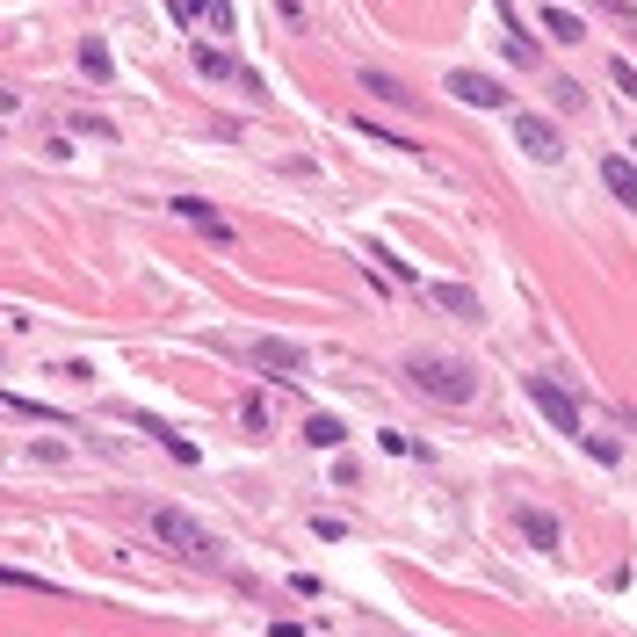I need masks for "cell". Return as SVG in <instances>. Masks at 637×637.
I'll return each mask as SVG.
<instances>
[{"label": "cell", "mask_w": 637, "mask_h": 637, "mask_svg": "<svg viewBox=\"0 0 637 637\" xmlns=\"http://www.w3.org/2000/svg\"><path fill=\"white\" fill-rule=\"evenodd\" d=\"M312 536H326V543H341V536H348V522H341V514H312Z\"/></svg>", "instance_id": "21"}, {"label": "cell", "mask_w": 637, "mask_h": 637, "mask_svg": "<svg viewBox=\"0 0 637 637\" xmlns=\"http://www.w3.org/2000/svg\"><path fill=\"white\" fill-rule=\"evenodd\" d=\"M276 8H283V22H297V15H305V0H276Z\"/></svg>", "instance_id": "23"}, {"label": "cell", "mask_w": 637, "mask_h": 637, "mask_svg": "<svg viewBox=\"0 0 637 637\" xmlns=\"http://www.w3.org/2000/svg\"><path fill=\"white\" fill-rule=\"evenodd\" d=\"M362 87H370V95H384V102H413V95H406V87L391 80V73H362Z\"/></svg>", "instance_id": "18"}, {"label": "cell", "mask_w": 637, "mask_h": 637, "mask_svg": "<svg viewBox=\"0 0 637 637\" xmlns=\"http://www.w3.org/2000/svg\"><path fill=\"white\" fill-rule=\"evenodd\" d=\"M543 29H551L558 44H580V37H587V22H580V15H565V8H543Z\"/></svg>", "instance_id": "14"}, {"label": "cell", "mask_w": 637, "mask_h": 637, "mask_svg": "<svg viewBox=\"0 0 637 637\" xmlns=\"http://www.w3.org/2000/svg\"><path fill=\"white\" fill-rule=\"evenodd\" d=\"M507 58L514 66H543V44L529 37V29H507Z\"/></svg>", "instance_id": "15"}, {"label": "cell", "mask_w": 637, "mask_h": 637, "mask_svg": "<svg viewBox=\"0 0 637 637\" xmlns=\"http://www.w3.org/2000/svg\"><path fill=\"white\" fill-rule=\"evenodd\" d=\"M601 181H609V196H616V203H630V210H637V167H630V160H616V153H609V160H601Z\"/></svg>", "instance_id": "10"}, {"label": "cell", "mask_w": 637, "mask_h": 637, "mask_svg": "<svg viewBox=\"0 0 637 637\" xmlns=\"http://www.w3.org/2000/svg\"><path fill=\"white\" fill-rule=\"evenodd\" d=\"M0 580H8V587H29V594H51V580H37V572H22V565H8Z\"/></svg>", "instance_id": "20"}, {"label": "cell", "mask_w": 637, "mask_h": 637, "mask_svg": "<svg viewBox=\"0 0 637 637\" xmlns=\"http://www.w3.org/2000/svg\"><path fill=\"white\" fill-rule=\"evenodd\" d=\"M153 536L167 543L174 558H196V565H210V558H218V543H210V529L196 522L189 507H153Z\"/></svg>", "instance_id": "2"}, {"label": "cell", "mask_w": 637, "mask_h": 637, "mask_svg": "<svg viewBox=\"0 0 637 637\" xmlns=\"http://www.w3.org/2000/svg\"><path fill=\"white\" fill-rule=\"evenodd\" d=\"M609 80L623 87V95H630V102H637V73H630V58H616V66H609Z\"/></svg>", "instance_id": "22"}, {"label": "cell", "mask_w": 637, "mask_h": 637, "mask_svg": "<svg viewBox=\"0 0 637 637\" xmlns=\"http://www.w3.org/2000/svg\"><path fill=\"white\" fill-rule=\"evenodd\" d=\"M377 442H384V457H428V449H420L413 435H399V428H384Z\"/></svg>", "instance_id": "17"}, {"label": "cell", "mask_w": 637, "mask_h": 637, "mask_svg": "<svg viewBox=\"0 0 637 637\" xmlns=\"http://www.w3.org/2000/svg\"><path fill=\"white\" fill-rule=\"evenodd\" d=\"M514 145H522L529 160H558L565 153L558 124H551V116H536V109H514Z\"/></svg>", "instance_id": "3"}, {"label": "cell", "mask_w": 637, "mask_h": 637, "mask_svg": "<svg viewBox=\"0 0 637 637\" xmlns=\"http://www.w3.org/2000/svg\"><path fill=\"white\" fill-rule=\"evenodd\" d=\"M174 218H181V225H196L203 239H218V247H232V225H225L203 196H174Z\"/></svg>", "instance_id": "5"}, {"label": "cell", "mask_w": 637, "mask_h": 637, "mask_svg": "<svg viewBox=\"0 0 637 637\" xmlns=\"http://www.w3.org/2000/svg\"><path fill=\"white\" fill-rule=\"evenodd\" d=\"M189 15H203V22H218V29H232V0H189Z\"/></svg>", "instance_id": "19"}, {"label": "cell", "mask_w": 637, "mask_h": 637, "mask_svg": "<svg viewBox=\"0 0 637 637\" xmlns=\"http://www.w3.org/2000/svg\"><path fill=\"white\" fill-rule=\"evenodd\" d=\"M529 399L543 406V420H551L558 435H580V406H572V391H558L551 377H529Z\"/></svg>", "instance_id": "4"}, {"label": "cell", "mask_w": 637, "mask_h": 637, "mask_svg": "<svg viewBox=\"0 0 637 637\" xmlns=\"http://www.w3.org/2000/svg\"><path fill=\"white\" fill-rule=\"evenodd\" d=\"M196 73H203V80H239V87H254V73L239 66L232 51H218V44H196Z\"/></svg>", "instance_id": "8"}, {"label": "cell", "mask_w": 637, "mask_h": 637, "mask_svg": "<svg viewBox=\"0 0 637 637\" xmlns=\"http://www.w3.org/2000/svg\"><path fill=\"white\" fill-rule=\"evenodd\" d=\"M449 87H457L471 109H507V87H500L493 73H449Z\"/></svg>", "instance_id": "7"}, {"label": "cell", "mask_w": 637, "mask_h": 637, "mask_svg": "<svg viewBox=\"0 0 637 637\" xmlns=\"http://www.w3.org/2000/svg\"><path fill=\"white\" fill-rule=\"evenodd\" d=\"M247 362H254V370L290 377V370H305V348H297V341H247Z\"/></svg>", "instance_id": "6"}, {"label": "cell", "mask_w": 637, "mask_h": 637, "mask_svg": "<svg viewBox=\"0 0 637 637\" xmlns=\"http://www.w3.org/2000/svg\"><path fill=\"white\" fill-rule=\"evenodd\" d=\"M406 384L420 391V399H435V406H471L478 399V377L464 370V362H449V355H406Z\"/></svg>", "instance_id": "1"}, {"label": "cell", "mask_w": 637, "mask_h": 637, "mask_svg": "<svg viewBox=\"0 0 637 637\" xmlns=\"http://www.w3.org/2000/svg\"><path fill=\"white\" fill-rule=\"evenodd\" d=\"M80 73H87V80H109V44H102V37L80 44Z\"/></svg>", "instance_id": "16"}, {"label": "cell", "mask_w": 637, "mask_h": 637, "mask_svg": "<svg viewBox=\"0 0 637 637\" xmlns=\"http://www.w3.org/2000/svg\"><path fill=\"white\" fill-rule=\"evenodd\" d=\"M514 522H522V536L536 543V551H558V522H551V514H543V507H522V514H514Z\"/></svg>", "instance_id": "11"}, {"label": "cell", "mask_w": 637, "mask_h": 637, "mask_svg": "<svg viewBox=\"0 0 637 637\" xmlns=\"http://www.w3.org/2000/svg\"><path fill=\"white\" fill-rule=\"evenodd\" d=\"M435 305H442V312H457V319H478V297H471L464 283H435Z\"/></svg>", "instance_id": "12"}, {"label": "cell", "mask_w": 637, "mask_h": 637, "mask_svg": "<svg viewBox=\"0 0 637 637\" xmlns=\"http://www.w3.org/2000/svg\"><path fill=\"white\" fill-rule=\"evenodd\" d=\"M341 435H348V428H341L333 413H312V420H305V442H312V449H341Z\"/></svg>", "instance_id": "13"}, {"label": "cell", "mask_w": 637, "mask_h": 637, "mask_svg": "<svg viewBox=\"0 0 637 637\" xmlns=\"http://www.w3.org/2000/svg\"><path fill=\"white\" fill-rule=\"evenodd\" d=\"M131 420H138V428H145V435H153V442H167V449H174V457H181V464H196V442H189V435H174V428H167V420H160V413H131Z\"/></svg>", "instance_id": "9"}]
</instances>
